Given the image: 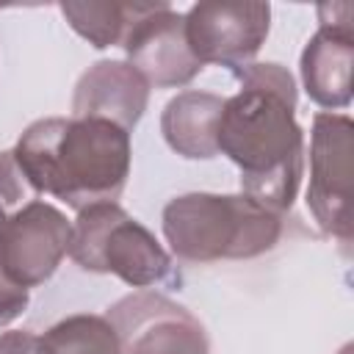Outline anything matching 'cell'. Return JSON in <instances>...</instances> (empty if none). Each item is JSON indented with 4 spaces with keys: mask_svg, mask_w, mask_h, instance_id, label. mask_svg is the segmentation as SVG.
Masks as SVG:
<instances>
[{
    "mask_svg": "<svg viewBox=\"0 0 354 354\" xmlns=\"http://www.w3.org/2000/svg\"><path fill=\"white\" fill-rule=\"evenodd\" d=\"M14 158L36 194L75 210L116 202L130 177V133L105 119L50 116L33 122Z\"/></svg>",
    "mask_w": 354,
    "mask_h": 354,
    "instance_id": "1",
    "label": "cell"
},
{
    "mask_svg": "<svg viewBox=\"0 0 354 354\" xmlns=\"http://www.w3.org/2000/svg\"><path fill=\"white\" fill-rule=\"evenodd\" d=\"M216 144L241 169L243 196L277 216L290 210L304 171V133L296 122V100L241 86L221 105Z\"/></svg>",
    "mask_w": 354,
    "mask_h": 354,
    "instance_id": "2",
    "label": "cell"
},
{
    "mask_svg": "<svg viewBox=\"0 0 354 354\" xmlns=\"http://www.w3.org/2000/svg\"><path fill=\"white\" fill-rule=\"evenodd\" d=\"M163 235L185 263L249 260L277 246L282 216L238 194H183L163 207Z\"/></svg>",
    "mask_w": 354,
    "mask_h": 354,
    "instance_id": "3",
    "label": "cell"
},
{
    "mask_svg": "<svg viewBox=\"0 0 354 354\" xmlns=\"http://www.w3.org/2000/svg\"><path fill=\"white\" fill-rule=\"evenodd\" d=\"M69 257L94 274H113L130 288H152L174 279V266L155 235L116 202L77 210Z\"/></svg>",
    "mask_w": 354,
    "mask_h": 354,
    "instance_id": "4",
    "label": "cell"
},
{
    "mask_svg": "<svg viewBox=\"0 0 354 354\" xmlns=\"http://www.w3.org/2000/svg\"><path fill=\"white\" fill-rule=\"evenodd\" d=\"M351 136L354 122L346 113H315L307 207L318 227L340 243L351 241Z\"/></svg>",
    "mask_w": 354,
    "mask_h": 354,
    "instance_id": "5",
    "label": "cell"
},
{
    "mask_svg": "<svg viewBox=\"0 0 354 354\" xmlns=\"http://www.w3.org/2000/svg\"><path fill=\"white\" fill-rule=\"evenodd\" d=\"M111 321L122 354H210L205 326L160 293H133L116 301Z\"/></svg>",
    "mask_w": 354,
    "mask_h": 354,
    "instance_id": "6",
    "label": "cell"
},
{
    "mask_svg": "<svg viewBox=\"0 0 354 354\" xmlns=\"http://www.w3.org/2000/svg\"><path fill=\"white\" fill-rule=\"evenodd\" d=\"M183 17L196 61L202 66L221 64L232 72L252 64L271 28L268 3H196Z\"/></svg>",
    "mask_w": 354,
    "mask_h": 354,
    "instance_id": "7",
    "label": "cell"
},
{
    "mask_svg": "<svg viewBox=\"0 0 354 354\" xmlns=\"http://www.w3.org/2000/svg\"><path fill=\"white\" fill-rule=\"evenodd\" d=\"M72 224L50 202L30 199L14 210L0 235V268L22 288L47 282L69 252Z\"/></svg>",
    "mask_w": 354,
    "mask_h": 354,
    "instance_id": "8",
    "label": "cell"
},
{
    "mask_svg": "<svg viewBox=\"0 0 354 354\" xmlns=\"http://www.w3.org/2000/svg\"><path fill=\"white\" fill-rule=\"evenodd\" d=\"M127 64L155 88H177L191 83L205 66L188 47L185 17L160 3L141 17L124 36Z\"/></svg>",
    "mask_w": 354,
    "mask_h": 354,
    "instance_id": "9",
    "label": "cell"
},
{
    "mask_svg": "<svg viewBox=\"0 0 354 354\" xmlns=\"http://www.w3.org/2000/svg\"><path fill=\"white\" fill-rule=\"evenodd\" d=\"M321 28L301 53V80L313 102L321 108H348L351 102V66L354 33L351 6H318Z\"/></svg>",
    "mask_w": 354,
    "mask_h": 354,
    "instance_id": "10",
    "label": "cell"
},
{
    "mask_svg": "<svg viewBox=\"0 0 354 354\" xmlns=\"http://www.w3.org/2000/svg\"><path fill=\"white\" fill-rule=\"evenodd\" d=\"M149 102V83L127 61H97L88 66L72 97V116L105 119L133 130Z\"/></svg>",
    "mask_w": 354,
    "mask_h": 354,
    "instance_id": "11",
    "label": "cell"
},
{
    "mask_svg": "<svg viewBox=\"0 0 354 354\" xmlns=\"http://www.w3.org/2000/svg\"><path fill=\"white\" fill-rule=\"evenodd\" d=\"M221 105L224 100L210 91H180L171 97L160 116V133L166 144L188 160L216 158Z\"/></svg>",
    "mask_w": 354,
    "mask_h": 354,
    "instance_id": "12",
    "label": "cell"
},
{
    "mask_svg": "<svg viewBox=\"0 0 354 354\" xmlns=\"http://www.w3.org/2000/svg\"><path fill=\"white\" fill-rule=\"evenodd\" d=\"M160 3H83V0H66L61 3V14L72 25L75 33H80L91 47L105 50L113 44H124V36L130 28L147 17Z\"/></svg>",
    "mask_w": 354,
    "mask_h": 354,
    "instance_id": "13",
    "label": "cell"
},
{
    "mask_svg": "<svg viewBox=\"0 0 354 354\" xmlns=\"http://www.w3.org/2000/svg\"><path fill=\"white\" fill-rule=\"evenodd\" d=\"M36 354H122V348L105 315L77 313L39 335Z\"/></svg>",
    "mask_w": 354,
    "mask_h": 354,
    "instance_id": "14",
    "label": "cell"
},
{
    "mask_svg": "<svg viewBox=\"0 0 354 354\" xmlns=\"http://www.w3.org/2000/svg\"><path fill=\"white\" fill-rule=\"evenodd\" d=\"M235 77L241 80V86L266 88V91L282 94V97H288V100H296L293 75H290L282 64H249V66L235 69Z\"/></svg>",
    "mask_w": 354,
    "mask_h": 354,
    "instance_id": "15",
    "label": "cell"
},
{
    "mask_svg": "<svg viewBox=\"0 0 354 354\" xmlns=\"http://www.w3.org/2000/svg\"><path fill=\"white\" fill-rule=\"evenodd\" d=\"M30 191L33 188L28 185V180H25V174L17 163L14 149L0 152V205L8 213H14V210H19V205L25 199L30 202Z\"/></svg>",
    "mask_w": 354,
    "mask_h": 354,
    "instance_id": "16",
    "label": "cell"
},
{
    "mask_svg": "<svg viewBox=\"0 0 354 354\" xmlns=\"http://www.w3.org/2000/svg\"><path fill=\"white\" fill-rule=\"evenodd\" d=\"M28 301H30L28 288L17 285V282L0 268V329L8 326L14 318H19V315L25 313Z\"/></svg>",
    "mask_w": 354,
    "mask_h": 354,
    "instance_id": "17",
    "label": "cell"
},
{
    "mask_svg": "<svg viewBox=\"0 0 354 354\" xmlns=\"http://www.w3.org/2000/svg\"><path fill=\"white\" fill-rule=\"evenodd\" d=\"M36 337L25 329H11L0 335V354H36Z\"/></svg>",
    "mask_w": 354,
    "mask_h": 354,
    "instance_id": "18",
    "label": "cell"
},
{
    "mask_svg": "<svg viewBox=\"0 0 354 354\" xmlns=\"http://www.w3.org/2000/svg\"><path fill=\"white\" fill-rule=\"evenodd\" d=\"M8 216H11V213H8V210L0 205V235H3V224H6V218H8Z\"/></svg>",
    "mask_w": 354,
    "mask_h": 354,
    "instance_id": "19",
    "label": "cell"
}]
</instances>
